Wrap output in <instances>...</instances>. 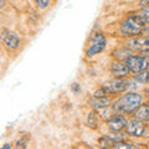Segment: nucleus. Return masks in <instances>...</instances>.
Returning <instances> with one entry per match:
<instances>
[{"label":"nucleus","mask_w":149,"mask_h":149,"mask_svg":"<svg viewBox=\"0 0 149 149\" xmlns=\"http://www.w3.org/2000/svg\"><path fill=\"white\" fill-rule=\"evenodd\" d=\"M142 103H143V95L138 92H128L122 95L112 104V109H113L114 113L128 114V113H133Z\"/></svg>","instance_id":"1"},{"label":"nucleus","mask_w":149,"mask_h":149,"mask_svg":"<svg viewBox=\"0 0 149 149\" xmlns=\"http://www.w3.org/2000/svg\"><path fill=\"white\" fill-rule=\"evenodd\" d=\"M148 24L138 14H129L119 26V31L123 36H136L141 35L143 29Z\"/></svg>","instance_id":"2"},{"label":"nucleus","mask_w":149,"mask_h":149,"mask_svg":"<svg viewBox=\"0 0 149 149\" xmlns=\"http://www.w3.org/2000/svg\"><path fill=\"white\" fill-rule=\"evenodd\" d=\"M125 65L129 68V72L138 73L149 68V56L147 55H130L125 58Z\"/></svg>","instance_id":"3"},{"label":"nucleus","mask_w":149,"mask_h":149,"mask_svg":"<svg viewBox=\"0 0 149 149\" xmlns=\"http://www.w3.org/2000/svg\"><path fill=\"white\" fill-rule=\"evenodd\" d=\"M127 47L133 51V52H148L149 51V39L143 35H136V36H130L127 40Z\"/></svg>","instance_id":"4"},{"label":"nucleus","mask_w":149,"mask_h":149,"mask_svg":"<svg viewBox=\"0 0 149 149\" xmlns=\"http://www.w3.org/2000/svg\"><path fill=\"white\" fill-rule=\"evenodd\" d=\"M106 44H107L106 36L102 32H97V34H95L91 37V46L87 49L86 55L88 57H92V56L102 52L106 47Z\"/></svg>","instance_id":"5"},{"label":"nucleus","mask_w":149,"mask_h":149,"mask_svg":"<svg viewBox=\"0 0 149 149\" xmlns=\"http://www.w3.org/2000/svg\"><path fill=\"white\" fill-rule=\"evenodd\" d=\"M102 88L104 90V92L107 95H118V93H122L125 88H127V82H125L123 78H112V80L106 81Z\"/></svg>","instance_id":"6"},{"label":"nucleus","mask_w":149,"mask_h":149,"mask_svg":"<svg viewBox=\"0 0 149 149\" xmlns=\"http://www.w3.org/2000/svg\"><path fill=\"white\" fill-rule=\"evenodd\" d=\"M125 130H127L128 136L143 137V136H146V133H147V127L143 124V122H141V120H138L136 118H133V119H130V120L127 122Z\"/></svg>","instance_id":"7"},{"label":"nucleus","mask_w":149,"mask_h":149,"mask_svg":"<svg viewBox=\"0 0 149 149\" xmlns=\"http://www.w3.org/2000/svg\"><path fill=\"white\" fill-rule=\"evenodd\" d=\"M127 122L128 120L125 119L124 116L116 113L114 116H111V118L108 119L107 124H108V128L111 130H113V132H120V130H123L125 128Z\"/></svg>","instance_id":"8"},{"label":"nucleus","mask_w":149,"mask_h":149,"mask_svg":"<svg viewBox=\"0 0 149 149\" xmlns=\"http://www.w3.org/2000/svg\"><path fill=\"white\" fill-rule=\"evenodd\" d=\"M109 70H111V73L117 78H125L129 74L128 66L125 65V62H122L120 60H117V61L112 62Z\"/></svg>","instance_id":"9"},{"label":"nucleus","mask_w":149,"mask_h":149,"mask_svg":"<svg viewBox=\"0 0 149 149\" xmlns=\"http://www.w3.org/2000/svg\"><path fill=\"white\" fill-rule=\"evenodd\" d=\"M3 41L6 47L10 50H16L19 47V45H20V37H19V35L9 30L3 32Z\"/></svg>","instance_id":"10"},{"label":"nucleus","mask_w":149,"mask_h":149,"mask_svg":"<svg viewBox=\"0 0 149 149\" xmlns=\"http://www.w3.org/2000/svg\"><path fill=\"white\" fill-rule=\"evenodd\" d=\"M112 103V100L107 96H102V97H97V96H92V98H90V104L93 109L96 111H102L108 108Z\"/></svg>","instance_id":"11"},{"label":"nucleus","mask_w":149,"mask_h":149,"mask_svg":"<svg viewBox=\"0 0 149 149\" xmlns=\"http://www.w3.org/2000/svg\"><path fill=\"white\" fill-rule=\"evenodd\" d=\"M133 118L141 120L143 123L149 122V104H141L133 112Z\"/></svg>","instance_id":"12"},{"label":"nucleus","mask_w":149,"mask_h":149,"mask_svg":"<svg viewBox=\"0 0 149 149\" xmlns=\"http://www.w3.org/2000/svg\"><path fill=\"white\" fill-rule=\"evenodd\" d=\"M134 80H136L137 82H139V83H142V85H147V83H149V68L138 72V73H134Z\"/></svg>","instance_id":"13"},{"label":"nucleus","mask_w":149,"mask_h":149,"mask_svg":"<svg viewBox=\"0 0 149 149\" xmlns=\"http://www.w3.org/2000/svg\"><path fill=\"white\" fill-rule=\"evenodd\" d=\"M87 125L92 129H96L97 127H98V116H97V113L95 111H92L88 113L87 116Z\"/></svg>","instance_id":"14"},{"label":"nucleus","mask_w":149,"mask_h":149,"mask_svg":"<svg viewBox=\"0 0 149 149\" xmlns=\"http://www.w3.org/2000/svg\"><path fill=\"white\" fill-rule=\"evenodd\" d=\"M112 148H124V149H132V148H138V146H134L133 143L123 142V141H117L113 143Z\"/></svg>","instance_id":"15"},{"label":"nucleus","mask_w":149,"mask_h":149,"mask_svg":"<svg viewBox=\"0 0 149 149\" xmlns=\"http://www.w3.org/2000/svg\"><path fill=\"white\" fill-rule=\"evenodd\" d=\"M137 14L143 19L144 21L147 22V24H149V6L142 8V10H141V11H138Z\"/></svg>","instance_id":"16"},{"label":"nucleus","mask_w":149,"mask_h":149,"mask_svg":"<svg viewBox=\"0 0 149 149\" xmlns=\"http://www.w3.org/2000/svg\"><path fill=\"white\" fill-rule=\"evenodd\" d=\"M35 3H36V5L39 9H46V8H49L50 6V4H51V0H35Z\"/></svg>","instance_id":"17"},{"label":"nucleus","mask_w":149,"mask_h":149,"mask_svg":"<svg viewBox=\"0 0 149 149\" xmlns=\"http://www.w3.org/2000/svg\"><path fill=\"white\" fill-rule=\"evenodd\" d=\"M141 35L146 36V37H148V39H149V24L143 29V31H142V34H141Z\"/></svg>","instance_id":"18"},{"label":"nucleus","mask_w":149,"mask_h":149,"mask_svg":"<svg viewBox=\"0 0 149 149\" xmlns=\"http://www.w3.org/2000/svg\"><path fill=\"white\" fill-rule=\"evenodd\" d=\"M139 6L141 8L149 6V0H139Z\"/></svg>","instance_id":"19"},{"label":"nucleus","mask_w":149,"mask_h":149,"mask_svg":"<svg viewBox=\"0 0 149 149\" xmlns=\"http://www.w3.org/2000/svg\"><path fill=\"white\" fill-rule=\"evenodd\" d=\"M80 90H81L80 85H78V83H73V85H72V91H73V93L80 92Z\"/></svg>","instance_id":"20"},{"label":"nucleus","mask_w":149,"mask_h":149,"mask_svg":"<svg viewBox=\"0 0 149 149\" xmlns=\"http://www.w3.org/2000/svg\"><path fill=\"white\" fill-rule=\"evenodd\" d=\"M144 97H146V98L149 101V87H147L146 90H144Z\"/></svg>","instance_id":"21"},{"label":"nucleus","mask_w":149,"mask_h":149,"mask_svg":"<svg viewBox=\"0 0 149 149\" xmlns=\"http://www.w3.org/2000/svg\"><path fill=\"white\" fill-rule=\"evenodd\" d=\"M4 149H9V148H11V146H9V144H5V146H3Z\"/></svg>","instance_id":"22"}]
</instances>
